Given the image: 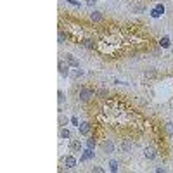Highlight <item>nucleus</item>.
Masks as SVG:
<instances>
[{
	"instance_id": "nucleus-1",
	"label": "nucleus",
	"mask_w": 173,
	"mask_h": 173,
	"mask_svg": "<svg viewBox=\"0 0 173 173\" xmlns=\"http://www.w3.org/2000/svg\"><path fill=\"white\" fill-rule=\"evenodd\" d=\"M80 100H83V102H87V100H90L92 97H95V90L90 88V87H82L80 88Z\"/></svg>"
},
{
	"instance_id": "nucleus-2",
	"label": "nucleus",
	"mask_w": 173,
	"mask_h": 173,
	"mask_svg": "<svg viewBox=\"0 0 173 173\" xmlns=\"http://www.w3.org/2000/svg\"><path fill=\"white\" fill-rule=\"evenodd\" d=\"M57 68H59V73H61V76H64V78H69L71 76V66H69L66 61H59V64H57Z\"/></svg>"
},
{
	"instance_id": "nucleus-3",
	"label": "nucleus",
	"mask_w": 173,
	"mask_h": 173,
	"mask_svg": "<svg viewBox=\"0 0 173 173\" xmlns=\"http://www.w3.org/2000/svg\"><path fill=\"white\" fill-rule=\"evenodd\" d=\"M80 45L85 48H88V50H94V48L97 47V43L94 38H88V36H85V38H82V42H80Z\"/></svg>"
},
{
	"instance_id": "nucleus-4",
	"label": "nucleus",
	"mask_w": 173,
	"mask_h": 173,
	"mask_svg": "<svg viewBox=\"0 0 173 173\" xmlns=\"http://www.w3.org/2000/svg\"><path fill=\"white\" fill-rule=\"evenodd\" d=\"M78 131H80V135H90V131H92V125L88 121H83V123L78 125Z\"/></svg>"
},
{
	"instance_id": "nucleus-5",
	"label": "nucleus",
	"mask_w": 173,
	"mask_h": 173,
	"mask_svg": "<svg viewBox=\"0 0 173 173\" xmlns=\"http://www.w3.org/2000/svg\"><path fill=\"white\" fill-rule=\"evenodd\" d=\"M64 61L68 62L71 68H80V61L76 59L75 55H71V54H64Z\"/></svg>"
},
{
	"instance_id": "nucleus-6",
	"label": "nucleus",
	"mask_w": 173,
	"mask_h": 173,
	"mask_svg": "<svg viewBox=\"0 0 173 173\" xmlns=\"http://www.w3.org/2000/svg\"><path fill=\"white\" fill-rule=\"evenodd\" d=\"M69 149L73 152L82 151V142H80V138H69Z\"/></svg>"
},
{
	"instance_id": "nucleus-7",
	"label": "nucleus",
	"mask_w": 173,
	"mask_h": 173,
	"mask_svg": "<svg viewBox=\"0 0 173 173\" xmlns=\"http://www.w3.org/2000/svg\"><path fill=\"white\" fill-rule=\"evenodd\" d=\"M62 165L66 166L68 170H71V168H75V166H76V158L69 154V156H66V158L62 159Z\"/></svg>"
},
{
	"instance_id": "nucleus-8",
	"label": "nucleus",
	"mask_w": 173,
	"mask_h": 173,
	"mask_svg": "<svg viewBox=\"0 0 173 173\" xmlns=\"http://www.w3.org/2000/svg\"><path fill=\"white\" fill-rule=\"evenodd\" d=\"M94 156H95L94 149L87 147V149H85V151L82 152V156H80V161H90V159H94Z\"/></svg>"
},
{
	"instance_id": "nucleus-9",
	"label": "nucleus",
	"mask_w": 173,
	"mask_h": 173,
	"mask_svg": "<svg viewBox=\"0 0 173 173\" xmlns=\"http://www.w3.org/2000/svg\"><path fill=\"white\" fill-rule=\"evenodd\" d=\"M99 145H100V149H102L104 152H113V151H114V144H113L111 140H107V138H106V140H102Z\"/></svg>"
},
{
	"instance_id": "nucleus-10",
	"label": "nucleus",
	"mask_w": 173,
	"mask_h": 173,
	"mask_svg": "<svg viewBox=\"0 0 173 173\" xmlns=\"http://www.w3.org/2000/svg\"><path fill=\"white\" fill-rule=\"evenodd\" d=\"M57 40H59V43H64L66 40H69L68 33L64 31V28H59V33H57Z\"/></svg>"
},
{
	"instance_id": "nucleus-11",
	"label": "nucleus",
	"mask_w": 173,
	"mask_h": 173,
	"mask_svg": "<svg viewBox=\"0 0 173 173\" xmlns=\"http://www.w3.org/2000/svg\"><path fill=\"white\" fill-rule=\"evenodd\" d=\"M85 75V71L80 68H73V71H71V76L69 78H73V80H78V78H82V76Z\"/></svg>"
},
{
	"instance_id": "nucleus-12",
	"label": "nucleus",
	"mask_w": 173,
	"mask_h": 173,
	"mask_svg": "<svg viewBox=\"0 0 173 173\" xmlns=\"http://www.w3.org/2000/svg\"><path fill=\"white\" fill-rule=\"evenodd\" d=\"M144 156L149 161H152V159H156V151L152 149V147H145V151H144Z\"/></svg>"
},
{
	"instance_id": "nucleus-13",
	"label": "nucleus",
	"mask_w": 173,
	"mask_h": 173,
	"mask_svg": "<svg viewBox=\"0 0 173 173\" xmlns=\"http://www.w3.org/2000/svg\"><path fill=\"white\" fill-rule=\"evenodd\" d=\"M119 149H121V152H130V149H131V140H123L121 142V145H119Z\"/></svg>"
},
{
	"instance_id": "nucleus-14",
	"label": "nucleus",
	"mask_w": 173,
	"mask_h": 173,
	"mask_svg": "<svg viewBox=\"0 0 173 173\" xmlns=\"http://www.w3.org/2000/svg\"><path fill=\"white\" fill-rule=\"evenodd\" d=\"M95 95L99 97V99H106V97L109 95V92H107V88L100 87V88H97V90H95Z\"/></svg>"
},
{
	"instance_id": "nucleus-15",
	"label": "nucleus",
	"mask_w": 173,
	"mask_h": 173,
	"mask_svg": "<svg viewBox=\"0 0 173 173\" xmlns=\"http://www.w3.org/2000/svg\"><path fill=\"white\" fill-rule=\"evenodd\" d=\"M170 45H171L170 36H163V38L159 40V47H161V48H170Z\"/></svg>"
},
{
	"instance_id": "nucleus-16",
	"label": "nucleus",
	"mask_w": 173,
	"mask_h": 173,
	"mask_svg": "<svg viewBox=\"0 0 173 173\" xmlns=\"http://www.w3.org/2000/svg\"><path fill=\"white\" fill-rule=\"evenodd\" d=\"M90 19L92 21H102L104 16H102V12H99V11H92V12H90Z\"/></svg>"
},
{
	"instance_id": "nucleus-17",
	"label": "nucleus",
	"mask_w": 173,
	"mask_h": 173,
	"mask_svg": "<svg viewBox=\"0 0 173 173\" xmlns=\"http://www.w3.org/2000/svg\"><path fill=\"white\" fill-rule=\"evenodd\" d=\"M59 137L64 138V140H69V138H71V131H69L68 128H64V126H62L61 131H59Z\"/></svg>"
},
{
	"instance_id": "nucleus-18",
	"label": "nucleus",
	"mask_w": 173,
	"mask_h": 173,
	"mask_svg": "<svg viewBox=\"0 0 173 173\" xmlns=\"http://www.w3.org/2000/svg\"><path fill=\"white\" fill-rule=\"evenodd\" d=\"M87 147H90V149H95V147H97V140H95V137L87 138Z\"/></svg>"
},
{
	"instance_id": "nucleus-19",
	"label": "nucleus",
	"mask_w": 173,
	"mask_h": 173,
	"mask_svg": "<svg viewBox=\"0 0 173 173\" xmlns=\"http://www.w3.org/2000/svg\"><path fill=\"white\" fill-rule=\"evenodd\" d=\"M109 170H111L113 173H116V171H118V161H114V159L111 161V163H109Z\"/></svg>"
},
{
	"instance_id": "nucleus-20",
	"label": "nucleus",
	"mask_w": 173,
	"mask_h": 173,
	"mask_svg": "<svg viewBox=\"0 0 173 173\" xmlns=\"http://www.w3.org/2000/svg\"><path fill=\"white\" fill-rule=\"evenodd\" d=\"M165 128H166V133L173 137V123H166V125H165Z\"/></svg>"
},
{
	"instance_id": "nucleus-21",
	"label": "nucleus",
	"mask_w": 173,
	"mask_h": 173,
	"mask_svg": "<svg viewBox=\"0 0 173 173\" xmlns=\"http://www.w3.org/2000/svg\"><path fill=\"white\" fill-rule=\"evenodd\" d=\"M154 9H156V11L159 12V16H161V14H165V11H166L163 4H156V7H154Z\"/></svg>"
},
{
	"instance_id": "nucleus-22",
	"label": "nucleus",
	"mask_w": 173,
	"mask_h": 173,
	"mask_svg": "<svg viewBox=\"0 0 173 173\" xmlns=\"http://www.w3.org/2000/svg\"><path fill=\"white\" fill-rule=\"evenodd\" d=\"M156 75H158V71H156L154 68H151V69H147V71H145V76H156Z\"/></svg>"
},
{
	"instance_id": "nucleus-23",
	"label": "nucleus",
	"mask_w": 173,
	"mask_h": 173,
	"mask_svg": "<svg viewBox=\"0 0 173 173\" xmlns=\"http://www.w3.org/2000/svg\"><path fill=\"white\" fill-rule=\"evenodd\" d=\"M57 100H59V104L64 102V92H62V90H59V92H57Z\"/></svg>"
},
{
	"instance_id": "nucleus-24",
	"label": "nucleus",
	"mask_w": 173,
	"mask_h": 173,
	"mask_svg": "<svg viewBox=\"0 0 173 173\" xmlns=\"http://www.w3.org/2000/svg\"><path fill=\"white\" fill-rule=\"evenodd\" d=\"M149 14H151V17H154V19H158V17H159V12L156 11V9H151V12H149Z\"/></svg>"
},
{
	"instance_id": "nucleus-25",
	"label": "nucleus",
	"mask_w": 173,
	"mask_h": 173,
	"mask_svg": "<svg viewBox=\"0 0 173 173\" xmlns=\"http://www.w3.org/2000/svg\"><path fill=\"white\" fill-rule=\"evenodd\" d=\"M59 121H61V126H66L69 119H68V118H64V116H61V118H59Z\"/></svg>"
},
{
	"instance_id": "nucleus-26",
	"label": "nucleus",
	"mask_w": 173,
	"mask_h": 173,
	"mask_svg": "<svg viewBox=\"0 0 173 173\" xmlns=\"http://www.w3.org/2000/svg\"><path fill=\"white\" fill-rule=\"evenodd\" d=\"M66 2H68V4H71V5H76V7H80V5H82V4H80L78 0H66Z\"/></svg>"
},
{
	"instance_id": "nucleus-27",
	"label": "nucleus",
	"mask_w": 173,
	"mask_h": 173,
	"mask_svg": "<svg viewBox=\"0 0 173 173\" xmlns=\"http://www.w3.org/2000/svg\"><path fill=\"white\" fill-rule=\"evenodd\" d=\"M92 171H95V173H102L104 170L100 168V166H94V168H92Z\"/></svg>"
},
{
	"instance_id": "nucleus-28",
	"label": "nucleus",
	"mask_w": 173,
	"mask_h": 173,
	"mask_svg": "<svg viewBox=\"0 0 173 173\" xmlns=\"http://www.w3.org/2000/svg\"><path fill=\"white\" fill-rule=\"evenodd\" d=\"M71 123L78 126V125H80V121H78V118H76V116H73V118H71Z\"/></svg>"
},
{
	"instance_id": "nucleus-29",
	"label": "nucleus",
	"mask_w": 173,
	"mask_h": 173,
	"mask_svg": "<svg viewBox=\"0 0 173 173\" xmlns=\"http://www.w3.org/2000/svg\"><path fill=\"white\" fill-rule=\"evenodd\" d=\"M87 4H88L90 7H94V5L97 4V0H87Z\"/></svg>"
}]
</instances>
